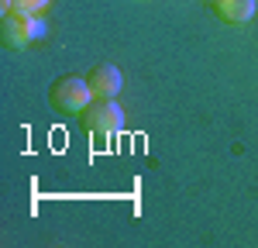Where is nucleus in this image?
Listing matches in <instances>:
<instances>
[{"label": "nucleus", "mask_w": 258, "mask_h": 248, "mask_svg": "<svg viewBox=\"0 0 258 248\" xmlns=\"http://www.w3.org/2000/svg\"><path fill=\"white\" fill-rule=\"evenodd\" d=\"M45 31V21L35 18L31 11H4L0 18V38L11 48H24Z\"/></svg>", "instance_id": "nucleus-1"}, {"label": "nucleus", "mask_w": 258, "mask_h": 248, "mask_svg": "<svg viewBox=\"0 0 258 248\" xmlns=\"http://www.w3.org/2000/svg\"><path fill=\"white\" fill-rule=\"evenodd\" d=\"M90 97H93L90 83H86V80H76V76L55 80V83H52V90H48V103H52L59 114H83Z\"/></svg>", "instance_id": "nucleus-2"}, {"label": "nucleus", "mask_w": 258, "mask_h": 248, "mask_svg": "<svg viewBox=\"0 0 258 248\" xmlns=\"http://www.w3.org/2000/svg\"><path fill=\"white\" fill-rule=\"evenodd\" d=\"M83 128L93 135H110V131L124 128V110L110 100H97L93 107L83 110Z\"/></svg>", "instance_id": "nucleus-3"}, {"label": "nucleus", "mask_w": 258, "mask_h": 248, "mask_svg": "<svg viewBox=\"0 0 258 248\" xmlns=\"http://www.w3.org/2000/svg\"><path fill=\"white\" fill-rule=\"evenodd\" d=\"M86 83H90L93 97L110 100V97H117V93H120V83H124V80H120V69H117V66H97V69H90Z\"/></svg>", "instance_id": "nucleus-4"}, {"label": "nucleus", "mask_w": 258, "mask_h": 248, "mask_svg": "<svg viewBox=\"0 0 258 248\" xmlns=\"http://www.w3.org/2000/svg\"><path fill=\"white\" fill-rule=\"evenodd\" d=\"M210 7L224 24H248L255 18V0H210Z\"/></svg>", "instance_id": "nucleus-5"}, {"label": "nucleus", "mask_w": 258, "mask_h": 248, "mask_svg": "<svg viewBox=\"0 0 258 248\" xmlns=\"http://www.w3.org/2000/svg\"><path fill=\"white\" fill-rule=\"evenodd\" d=\"M48 7V0H11V11H31V14H38Z\"/></svg>", "instance_id": "nucleus-6"}]
</instances>
